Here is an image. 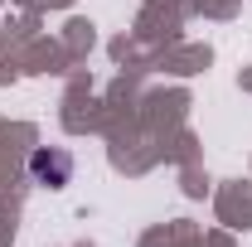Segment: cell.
I'll use <instances>...</instances> for the list:
<instances>
[{"instance_id":"cell-1","label":"cell","mask_w":252,"mask_h":247,"mask_svg":"<svg viewBox=\"0 0 252 247\" xmlns=\"http://www.w3.org/2000/svg\"><path fill=\"white\" fill-rule=\"evenodd\" d=\"M30 180L44 189H63L73 180V155L63 151V146H39L30 155Z\"/></svg>"}]
</instances>
